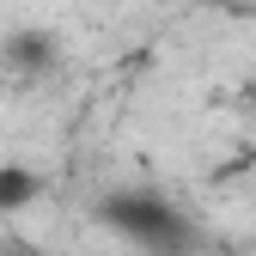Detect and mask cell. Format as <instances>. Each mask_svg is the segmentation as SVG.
<instances>
[{
    "mask_svg": "<svg viewBox=\"0 0 256 256\" xmlns=\"http://www.w3.org/2000/svg\"><path fill=\"white\" fill-rule=\"evenodd\" d=\"M98 220L116 238L140 244V250H177L189 238V220L158 196V189H116V196L98 202Z\"/></svg>",
    "mask_w": 256,
    "mask_h": 256,
    "instance_id": "obj_1",
    "label": "cell"
},
{
    "mask_svg": "<svg viewBox=\"0 0 256 256\" xmlns=\"http://www.w3.org/2000/svg\"><path fill=\"white\" fill-rule=\"evenodd\" d=\"M6 68H18V74H49L55 68V37L49 30H12L6 37Z\"/></svg>",
    "mask_w": 256,
    "mask_h": 256,
    "instance_id": "obj_2",
    "label": "cell"
},
{
    "mask_svg": "<svg viewBox=\"0 0 256 256\" xmlns=\"http://www.w3.org/2000/svg\"><path fill=\"white\" fill-rule=\"evenodd\" d=\"M43 196V177L30 165H0V214H18Z\"/></svg>",
    "mask_w": 256,
    "mask_h": 256,
    "instance_id": "obj_3",
    "label": "cell"
},
{
    "mask_svg": "<svg viewBox=\"0 0 256 256\" xmlns=\"http://www.w3.org/2000/svg\"><path fill=\"white\" fill-rule=\"evenodd\" d=\"M6 256H37V250H6Z\"/></svg>",
    "mask_w": 256,
    "mask_h": 256,
    "instance_id": "obj_4",
    "label": "cell"
}]
</instances>
